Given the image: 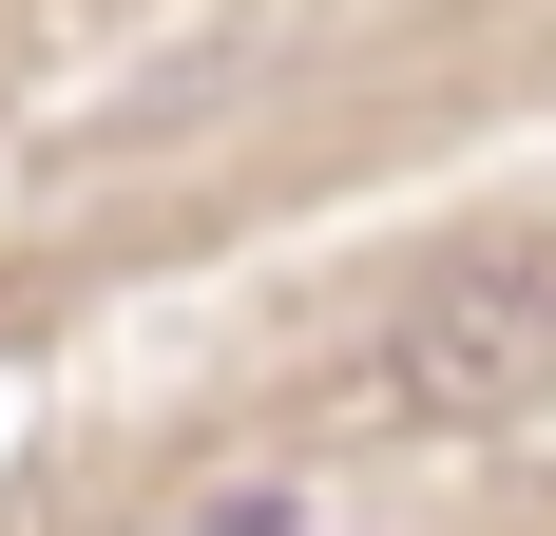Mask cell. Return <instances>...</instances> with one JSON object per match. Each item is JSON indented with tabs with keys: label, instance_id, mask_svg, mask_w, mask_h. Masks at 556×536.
I'll return each mask as SVG.
<instances>
[{
	"label": "cell",
	"instance_id": "cell-1",
	"mask_svg": "<svg viewBox=\"0 0 556 536\" xmlns=\"http://www.w3.org/2000/svg\"><path fill=\"white\" fill-rule=\"evenodd\" d=\"M518 403H556V230L422 268L365 326V365H345V422H384V441H480Z\"/></svg>",
	"mask_w": 556,
	"mask_h": 536
}]
</instances>
